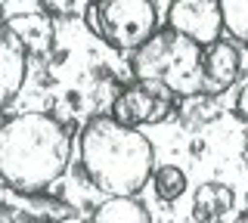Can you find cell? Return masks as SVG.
<instances>
[{
	"instance_id": "8fae6325",
	"label": "cell",
	"mask_w": 248,
	"mask_h": 223,
	"mask_svg": "<svg viewBox=\"0 0 248 223\" xmlns=\"http://www.w3.org/2000/svg\"><path fill=\"white\" fill-rule=\"evenodd\" d=\"M93 223H152V214L140 198H106L93 211Z\"/></svg>"
},
{
	"instance_id": "5b68a950",
	"label": "cell",
	"mask_w": 248,
	"mask_h": 223,
	"mask_svg": "<svg viewBox=\"0 0 248 223\" xmlns=\"http://www.w3.org/2000/svg\"><path fill=\"white\" fill-rule=\"evenodd\" d=\"M174 105H177V99L170 93H165L161 87L134 81V84L118 90V96L112 103V118L124 127H130V130H140V127L168 121Z\"/></svg>"
},
{
	"instance_id": "9c48e42d",
	"label": "cell",
	"mask_w": 248,
	"mask_h": 223,
	"mask_svg": "<svg viewBox=\"0 0 248 223\" xmlns=\"http://www.w3.org/2000/svg\"><path fill=\"white\" fill-rule=\"evenodd\" d=\"M28 78V53L10 28L0 22V109L19 96Z\"/></svg>"
},
{
	"instance_id": "2e32d148",
	"label": "cell",
	"mask_w": 248,
	"mask_h": 223,
	"mask_svg": "<svg viewBox=\"0 0 248 223\" xmlns=\"http://www.w3.org/2000/svg\"><path fill=\"white\" fill-rule=\"evenodd\" d=\"M236 223H248V211H242V214H239V217H236Z\"/></svg>"
},
{
	"instance_id": "277c9868",
	"label": "cell",
	"mask_w": 248,
	"mask_h": 223,
	"mask_svg": "<svg viewBox=\"0 0 248 223\" xmlns=\"http://www.w3.org/2000/svg\"><path fill=\"white\" fill-rule=\"evenodd\" d=\"M90 31L106 41L112 50H140L149 37L158 31V13L152 0H103L87 3Z\"/></svg>"
},
{
	"instance_id": "52a82bcc",
	"label": "cell",
	"mask_w": 248,
	"mask_h": 223,
	"mask_svg": "<svg viewBox=\"0 0 248 223\" xmlns=\"http://www.w3.org/2000/svg\"><path fill=\"white\" fill-rule=\"evenodd\" d=\"M0 22L19 37L28 56L53 50V19L44 3H0Z\"/></svg>"
},
{
	"instance_id": "8992f818",
	"label": "cell",
	"mask_w": 248,
	"mask_h": 223,
	"mask_svg": "<svg viewBox=\"0 0 248 223\" xmlns=\"http://www.w3.org/2000/svg\"><path fill=\"white\" fill-rule=\"evenodd\" d=\"M168 28L199 47H211L223 31L220 0H174L168 6Z\"/></svg>"
},
{
	"instance_id": "4fadbf2b",
	"label": "cell",
	"mask_w": 248,
	"mask_h": 223,
	"mask_svg": "<svg viewBox=\"0 0 248 223\" xmlns=\"http://www.w3.org/2000/svg\"><path fill=\"white\" fill-rule=\"evenodd\" d=\"M152 189L161 202H177L186 192V174L174 164H161V167H155V174H152Z\"/></svg>"
},
{
	"instance_id": "ba28073f",
	"label": "cell",
	"mask_w": 248,
	"mask_h": 223,
	"mask_svg": "<svg viewBox=\"0 0 248 223\" xmlns=\"http://www.w3.org/2000/svg\"><path fill=\"white\" fill-rule=\"evenodd\" d=\"M248 68L245 53L232 41H214L202 50V96H220L242 78Z\"/></svg>"
},
{
	"instance_id": "5bb4252c",
	"label": "cell",
	"mask_w": 248,
	"mask_h": 223,
	"mask_svg": "<svg viewBox=\"0 0 248 223\" xmlns=\"http://www.w3.org/2000/svg\"><path fill=\"white\" fill-rule=\"evenodd\" d=\"M0 223H56V217L46 211H34V205L0 198Z\"/></svg>"
},
{
	"instance_id": "6da1fadb",
	"label": "cell",
	"mask_w": 248,
	"mask_h": 223,
	"mask_svg": "<svg viewBox=\"0 0 248 223\" xmlns=\"http://www.w3.org/2000/svg\"><path fill=\"white\" fill-rule=\"evenodd\" d=\"M72 134L50 112H22L0 124V180L31 195L68 171Z\"/></svg>"
},
{
	"instance_id": "3957f363",
	"label": "cell",
	"mask_w": 248,
	"mask_h": 223,
	"mask_svg": "<svg viewBox=\"0 0 248 223\" xmlns=\"http://www.w3.org/2000/svg\"><path fill=\"white\" fill-rule=\"evenodd\" d=\"M202 50L183 34L158 28L130 56V72L140 84H155L174 99L202 96Z\"/></svg>"
},
{
	"instance_id": "30bf717a",
	"label": "cell",
	"mask_w": 248,
	"mask_h": 223,
	"mask_svg": "<svg viewBox=\"0 0 248 223\" xmlns=\"http://www.w3.org/2000/svg\"><path fill=\"white\" fill-rule=\"evenodd\" d=\"M232 205H236V192L227 183H202L192 195V217L202 223H217L232 211Z\"/></svg>"
},
{
	"instance_id": "7a4b0ae2",
	"label": "cell",
	"mask_w": 248,
	"mask_h": 223,
	"mask_svg": "<svg viewBox=\"0 0 248 223\" xmlns=\"http://www.w3.org/2000/svg\"><path fill=\"white\" fill-rule=\"evenodd\" d=\"M81 171L108 198H137L155 174V149L149 136L118 124L112 115H93L84 124Z\"/></svg>"
},
{
	"instance_id": "7c38bea8",
	"label": "cell",
	"mask_w": 248,
	"mask_h": 223,
	"mask_svg": "<svg viewBox=\"0 0 248 223\" xmlns=\"http://www.w3.org/2000/svg\"><path fill=\"white\" fill-rule=\"evenodd\" d=\"M220 19L230 41L248 47V0H220Z\"/></svg>"
},
{
	"instance_id": "9a60e30c",
	"label": "cell",
	"mask_w": 248,
	"mask_h": 223,
	"mask_svg": "<svg viewBox=\"0 0 248 223\" xmlns=\"http://www.w3.org/2000/svg\"><path fill=\"white\" fill-rule=\"evenodd\" d=\"M236 115L248 121V81L242 84V87H239V96H236Z\"/></svg>"
}]
</instances>
